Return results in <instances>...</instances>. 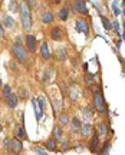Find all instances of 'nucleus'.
Returning <instances> with one entry per match:
<instances>
[{"instance_id":"1","label":"nucleus","mask_w":125,"mask_h":155,"mask_svg":"<svg viewBox=\"0 0 125 155\" xmlns=\"http://www.w3.org/2000/svg\"><path fill=\"white\" fill-rule=\"evenodd\" d=\"M4 147H6V151H7V152L14 154V155H19L23 151V142H22L19 138L6 139V141H4Z\"/></svg>"},{"instance_id":"2","label":"nucleus","mask_w":125,"mask_h":155,"mask_svg":"<svg viewBox=\"0 0 125 155\" xmlns=\"http://www.w3.org/2000/svg\"><path fill=\"white\" fill-rule=\"evenodd\" d=\"M20 20H22L23 29L26 32H30V29H32V17H30V10L27 9V6L25 3L20 4Z\"/></svg>"},{"instance_id":"3","label":"nucleus","mask_w":125,"mask_h":155,"mask_svg":"<svg viewBox=\"0 0 125 155\" xmlns=\"http://www.w3.org/2000/svg\"><path fill=\"white\" fill-rule=\"evenodd\" d=\"M12 53L13 56L20 62V63H25L27 60V50L22 46V45H13L12 46Z\"/></svg>"},{"instance_id":"4","label":"nucleus","mask_w":125,"mask_h":155,"mask_svg":"<svg viewBox=\"0 0 125 155\" xmlns=\"http://www.w3.org/2000/svg\"><path fill=\"white\" fill-rule=\"evenodd\" d=\"M93 108L95 111H98L99 114H105L106 112V104L104 101V96L101 92H96L93 95Z\"/></svg>"},{"instance_id":"5","label":"nucleus","mask_w":125,"mask_h":155,"mask_svg":"<svg viewBox=\"0 0 125 155\" xmlns=\"http://www.w3.org/2000/svg\"><path fill=\"white\" fill-rule=\"evenodd\" d=\"M75 27L79 33H83V35H88L89 33V25L85 19H78L76 23H75Z\"/></svg>"},{"instance_id":"6","label":"nucleus","mask_w":125,"mask_h":155,"mask_svg":"<svg viewBox=\"0 0 125 155\" xmlns=\"http://www.w3.org/2000/svg\"><path fill=\"white\" fill-rule=\"evenodd\" d=\"M26 47H27V52H30V53L36 52V38L33 35L26 36Z\"/></svg>"},{"instance_id":"7","label":"nucleus","mask_w":125,"mask_h":155,"mask_svg":"<svg viewBox=\"0 0 125 155\" xmlns=\"http://www.w3.org/2000/svg\"><path fill=\"white\" fill-rule=\"evenodd\" d=\"M108 131H111L109 128H108V125L105 123V122H99L98 123V132H96V135L98 136H106L108 135Z\"/></svg>"},{"instance_id":"8","label":"nucleus","mask_w":125,"mask_h":155,"mask_svg":"<svg viewBox=\"0 0 125 155\" xmlns=\"http://www.w3.org/2000/svg\"><path fill=\"white\" fill-rule=\"evenodd\" d=\"M32 105H33V111H35L36 119H38V121H41L42 116H43V111L41 109V106H39V104H38V99H36V98H33V99H32Z\"/></svg>"},{"instance_id":"9","label":"nucleus","mask_w":125,"mask_h":155,"mask_svg":"<svg viewBox=\"0 0 125 155\" xmlns=\"http://www.w3.org/2000/svg\"><path fill=\"white\" fill-rule=\"evenodd\" d=\"M73 7H75L79 13H82V14H88V7H86V3H85V1H79V0L73 1Z\"/></svg>"},{"instance_id":"10","label":"nucleus","mask_w":125,"mask_h":155,"mask_svg":"<svg viewBox=\"0 0 125 155\" xmlns=\"http://www.w3.org/2000/svg\"><path fill=\"white\" fill-rule=\"evenodd\" d=\"M71 128H72V132H73V134L81 132V128H82L81 119H79V118H73V119L71 121Z\"/></svg>"},{"instance_id":"11","label":"nucleus","mask_w":125,"mask_h":155,"mask_svg":"<svg viewBox=\"0 0 125 155\" xmlns=\"http://www.w3.org/2000/svg\"><path fill=\"white\" fill-rule=\"evenodd\" d=\"M62 27H59V26H55L52 30H50V38L53 39V40H62Z\"/></svg>"},{"instance_id":"12","label":"nucleus","mask_w":125,"mask_h":155,"mask_svg":"<svg viewBox=\"0 0 125 155\" xmlns=\"http://www.w3.org/2000/svg\"><path fill=\"white\" fill-rule=\"evenodd\" d=\"M41 56L45 59V60L50 59V50H49V46H47L46 42H43L41 45Z\"/></svg>"},{"instance_id":"13","label":"nucleus","mask_w":125,"mask_h":155,"mask_svg":"<svg viewBox=\"0 0 125 155\" xmlns=\"http://www.w3.org/2000/svg\"><path fill=\"white\" fill-rule=\"evenodd\" d=\"M98 145H99V136H98L96 134H93V135H92V139L89 141V150H91L92 152H96Z\"/></svg>"},{"instance_id":"14","label":"nucleus","mask_w":125,"mask_h":155,"mask_svg":"<svg viewBox=\"0 0 125 155\" xmlns=\"http://www.w3.org/2000/svg\"><path fill=\"white\" fill-rule=\"evenodd\" d=\"M45 148H46L47 151H56V148H58V141L53 139V138L47 139V141L45 142Z\"/></svg>"},{"instance_id":"15","label":"nucleus","mask_w":125,"mask_h":155,"mask_svg":"<svg viewBox=\"0 0 125 155\" xmlns=\"http://www.w3.org/2000/svg\"><path fill=\"white\" fill-rule=\"evenodd\" d=\"M93 131V128H92V125L91 123H83L82 128H81V134H82L83 138H88L89 135H91V132Z\"/></svg>"},{"instance_id":"16","label":"nucleus","mask_w":125,"mask_h":155,"mask_svg":"<svg viewBox=\"0 0 125 155\" xmlns=\"http://www.w3.org/2000/svg\"><path fill=\"white\" fill-rule=\"evenodd\" d=\"M62 135H63L62 128H60V126H55V129H53V132H52V138L59 142V141H62Z\"/></svg>"},{"instance_id":"17","label":"nucleus","mask_w":125,"mask_h":155,"mask_svg":"<svg viewBox=\"0 0 125 155\" xmlns=\"http://www.w3.org/2000/svg\"><path fill=\"white\" fill-rule=\"evenodd\" d=\"M58 16H59V19L60 20H68V17H69V9L68 7H62L60 10H59V13H58Z\"/></svg>"},{"instance_id":"18","label":"nucleus","mask_w":125,"mask_h":155,"mask_svg":"<svg viewBox=\"0 0 125 155\" xmlns=\"http://www.w3.org/2000/svg\"><path fill=\"white\" fill-rule=\"evenodd\" d=\"M53 13H50V12H46V13H43L42 14V22L43 23H46V25H49V23H52L53 22Z\"/></svg>"},{"instance_id":"19","label":"nucleus","mask_w":125,"mask_h":155,"mask_svg":"<svg viewBox=\"0 0 125 155\" xmlns=\"http://www.w3.org/2000/svg\"><path fill=\"white\" fill-rule=\"evenodd\" d=\"M17 102H19L17 95H13V93H12V96L7 99V105H9V108H12V109H14V108L17 106Z\"/></svg>"},{"instance_id":"20","label":"nucleus","mask_w":125,"mask_h":155,"mask_svg":"<svg viewBox=\"0 0 125 155\" xmlns=\"http://www.w3.org/2000/svg\"><path fill=\"white\" fill-rule=\"evenodd\" d=\"M3 22H4V26H6V27H9V29H12V27L14 26V20H13V17H12V16H9V14H4Z\"/></svg>"},{"instance_id":"21","label":"nucleus","mask_w":125,"mask_h":155,"mask_svg":"<svg viewBox=\"0 0 125 155\" xmlns=\"http://www.w3.org/2000/svg\"><path fill=\"white\" fill-rule=\"evenodd\" d=\"M68 123H69V114H66V112L60 114V116H59V125H60V128L65 126V125H68Z\"/></svg>"},{"instance_id":"22","label":"nucleus","mask_w":125,"mask_h":155,"mask_svg":"<svg viewBox=\"0 0 125 155\" xmlns=\"http://www.w3.org/2000/svg\"><path fill=\"white\" fill-rule=\"evenodd\" d=\"M78 95H79L78 86H76V85H72V86H71V89H69V96H71V99H72V101H75V99L78 98Z\"/></svg>"},{"instance_id":"23","label":"nucleus","mask_w":125,"mask_h":155,"mask_svg":"<svg viewBox=\"0 0 125 155\" xmlns=\"http://www.w3.org/2000/svg\"><path fill=\"white\" fill-rule=\"evenodd\" d=\"M1 93H3V98L9 99V98L12 96V88H10L9 85H4V86H3V91H1Z\"/></svg>"},{"instance_id":"24","label":"nucleus","mask_w":125,"mask_h":155,"mask_svg":"<svg viewBox=\"0 0 125 155\" xmlns=\"http://www.w3.org/2000/svg\"><path fill=\"white\" fill-rule=\"evenodd\" d=\"M101 20H102V25H104V27H105L106 30H111V29H112V23L108 20L106 16H101Z\"/></svg>"},{"instance_id":"25","label":"nucleus","mask_w":125,"mask_h":155,"mask_svg":"<svg viewBox=\"0 0 125 155\" xmlns=\"http://www.w3.org/2000/svg\"><path fill=\"white\" fill-rule=\"evenodd\" d=\"M56 58L59 59V60H66V50L65 49H58L56 50Z\"/></svg>"},{"instance_id":"26","label":"nucleus","mask_w":125,"mask_h":155,"mask_svg":"<svg viewBox=\"0 0 125 155\" xmlns=\"http://www.w3.org/2000/svg\"><path fill=\"white\" fill-rule=\"evenodd\" d=\"M17 135H19V139H27V135H26V131L23 126H20L17 129Z\"/></svg>"},{"instance_id":"27","label":"nucleus","mask_w":125,"mask_h":155,"mask_svg":"<svg viewBox=\"0 0 125 155\" xmlns=\"http://www.w3.org/2000/svg\"><path fill=\"white\" fill-rule=\"evenodd\" d=\"M19 9H20V6H19L17 1H10V3H9V10H12V12H17Z\"/></svg>"},{"instance_id":"28","label":"nucleus","mask_w":125,"mask_h":155,"mask_svg":"<svg viewBox=\"0 0 125 155\" xmlns=\"http://www.w3.org/2000/svg\"><path fill=\"white\" fill-rule=\"evenodd\" d=\"M93 79H95V75H93V73H86V75H85V82H86L88 85H91V83L93 82Z\"/></svg>"},{"instance_id":"29","label":"nucleus","mask_w":125,"mask_h":155,"mask_svg":"<svg viewBox=\"0 0 125 155\" xmlns=\"http://www.w3.org/2000/svg\"><path fill=\"white\" fill-rule=\"evenodd\" d=\"M69 147H71L69 141H62V145H60V151H62V152H65V151H68V150H69Z\"/></svg>"},{"instance_id":"30","label":"nucleus","mask_w":125,"mask_h":155,"mask_svg":"<svg viewBox=\"0 0 125 155\" xmlns=\"http://www.w3.org/2000/svg\"><path fill=\"white\" fill-rule=\"evenodd\" d=\"M38 104H39V106H41V109L45 112V109H46V105H45V98L43 96H41L39 99H38Z\"/></svg>"},{"instance_id":"31","label":"nucleus","mask_w":125,"mask_h":155,"mask_svg":"<svg viewBox=\"0 0 125 155\" xmlns=\"http://www.w3.org/2000/svg\"><path fill=\"white\" fill-rule=\"evenodd\" d=\"M25 4H26V6H27V9L30 10V9L36 7V4H38V3H36V1H32V0H27V1H25Z\"/></svg>"},{"instance_id":"32","label":"nucleus","mask_w":125,"mask_h":155,"mask_svg":"<svg viewBox=\"0 0 125 155\" xmlns=\"http://www.w3.org/2000/svg\"><path fill=\"white\" fill-rule=\"evenodd\" d=\"M109 147H111V144H109V142H106V144H105V148H102V150H101V154L104 155H106L108 154V150H109Z\"/></svg>"},{"instance_id":"33","label":"nucleus","mask_w":125,"mask_h":155,"mask_svg":"<svg viewBox=\"0 0 125 155\" xmlns=\"http://www.w3.org/2000/svg\"><path fill=\"white\" fill-rule=\"evenodd\" d=\"M112 10H114V13H115V14H120V9H118L117 3H112Z\"/></svg>"},{"instance_id":"34","label":"nucleus","mask_w":125,"mask_h":155,"mask_svg":"<svg viewBox=\"0 0 125 155\" xmlns=\"http://www.w3.org/2000/svg\"><path fill=\"white\" fill-rule=\"evenodd\" d=\"M112 26H114V27H115V30H117V32H120V22H118V20H115V22H114V25H112Z\"/></svg>"},{"instance_id":"35","label":"nucleus","mask_w":125,"mask_h":155,"mask_svg":"<svg viewBox=\"0 0 125 155\" xmlns=\"http://www.w3.org/2000/svg\"><path fill=\"white\" fill-rule=\"evenodd\" d=\"M83 115H85L86 119H89V118H91V114L88 112V109H86V108H83Z\"/></svg>"},{"instance_id":"36","label":"nucleus","mask_w":125,"mask_h":155,"mask_svg":"<svg viewBox=\"0 0 125 155\" xmlns=\"http://www.w3.org/2000/svg\"><path fill=\"white\" fill-rule=\"evenodd\" d=\"M4 36V27H3V25L0 23V39Z\"/></svg>"},{"instance_id":"37","label":"nucleus","mask_w":125,"mask_h":155,"mask_svg":"<svg viewBox=\"0 0 125 155\" xmlns=\"http://www.w3.org/2000/svg\"><path fill=\"white\" fill-rule=\"evenodd\" d=\"M22 36H17V38H16V43H14V45H20V43H22Z\"/></svg>"},{"instance_id":"38","label":"nucleus","mask_w":125,"mask_h":155,"mask_svg":"<svg viewBox=\"0 0 125 155\" xmlns=\"http://www.w3.org/2000/svg\"><path fill=\"white\" fill-rule=\"evenodd\" d=\"M0 85H1V79H0Z\"/></svg>"}]
</instances>
